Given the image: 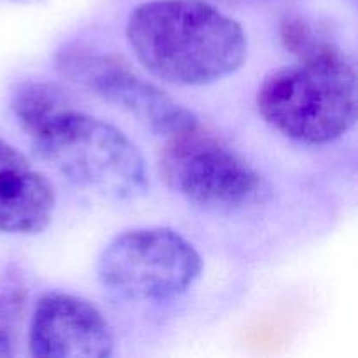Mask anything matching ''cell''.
<instances>
[{"label": "cell", "mask_w": 358, "mask_h": 358, "mask_svg": "<svg viewBox=\"0 0 358 358\" xmlns=\"http://www.w3.org/2000/svg\"><path fill=\"white\" fill-rule=\"evenodd\" d=\"M280 38L296 56L290 65L266 73L255 103L275 131L304 145H327L357 121V70L332 42L318 38L301 17L280 24Z\"/></svg>", "instance_id": "1"}, {"label": "cell", "mask_w": 358, "mask_h": 358, "mask_svg": "<svg viewBox=\"0 0 358 358\" xmlns=\"http://www.w3.org/2000/svg\"><path fill=\"white\" fill-rule=\"evenodd\" d=\"M124 35L140 65L173 86L219 83L248 58L243 27L205 0L140 3L129 13Z\"/></svg>", "instance_id": "2"}, {"label": "cell", "mask_w": 358, "mask_h": 358, "mask_svg": "<svg viewBox=\"0 0 358 358\" xmlns=\"http://www.w3.org/2000/svg\"><path fill=\"white\" fill-rule=\"evenodd\" d=\"M30 142L38 159L79 187L114 199H135L149 187L138 147L114 124L73 107Z\"/></svg>", "instance_id": "3"}, {"label": "cell", "mask_w": 358, "mask_h": 358, "mask_svg": "<svg viewBox=\"0 0 358 358\" xmlns=\"http://www.w3.org/2000/svg\"><path fill=\"white\" fill-rule=\"evenodd\" d=\"M157 171L171 192L208 212H240L269 199L266 178L199 124L166 138Z\"/></svg>", "instance_id": "4"}, {"label": "cell", "mask_w": 358, "mask_h": 358, "mask_svg": "<svg viewBox=\"0 0 358 358\" xmlns=\"http://www.w3.org/2000/svg\"><path fill=\"white\" fill-rule=\"evenodd\" d=\"M203 273L194 245L171 227H135L112 238L96 261L107 292L131 303H166L184 296Z\"/></svg>", "instance_id": "5"}, {"label": "cell", "mask_w": 358, "mask_h": 358, "mask_svg": "<svg viewBox=\"0 0 358 358\" xmlns=\"http://www.w3.org/2000/svg\"><path fill=\"white\" fill-rule=\"evenodd\" d=\"M55 70L63 79L124 110L157 136L170 138L199 124L194 112L110 52L94 51L79 42L66 44L55 55Z\"/></svg>", "instance_id": "6"}, {"label": "cell", "mask_w": 358, "mask_h": 358, "mask_svg": "<svg viewBox=\"0 0 358 358\" xmlns=\"http://www.w3.org/2000/svg\"><path fill=\"white\" fill-rule=\"evenodd\" d=\"M114 346L110 324L91 301L59 290L38 297L28 329L31 357L107 358Z\"/></svg>", "instance_id": "7"}, {"label": "cell", "mask_w": 358, "mask_h": 358, "mask_svg": "<svg viewBox=\"0 0 358 358\" xmlns=\"http://www.w3.org/2000/svg\"><path fill=\"white\" fill-rule=\"evenodd\" d=\"M56 192L23 152L0 140V233L35 236L51 226Z\"/></svg>", "instance_id": "8"}, {"label": "cell", "mask_w": 358, "mask_h": 358, "mask_svg": "<svg viewBox=\"0 0 358 358\" xmlns=\"http://www.w3.org/2000/svg\"><path fill=\"white\" fill-rule=\"evenodd\" d=\"M72 107L65 91L45 80H23L10 93V112L28 138Z\"/></svg>", "instance_id": "9"}, {"label": "cell", "mask_w": 358, "mask_h": 358, "mask_svg": "<svg viewBox=\"0 0 358 358\" xmlns=\"http://www.w3.org/2000/svg\"><path fill=\"white\" fill-rule=\"evenodd\" d=\"M28 289L21 271L10 266L0 275V329L9 331L10 325L17 322L27 306Z\"/></svg>", "instance_id": "10"}, {"label": "cell", "mask_w": 358, "mask_h": 358, "mask_svg": "<svg viewBox=\"0 0 358 358\" xmlns=\"http://www.w3.org/2000/svg\"><path fill=\"white\" fill-rule=\"evenodd\" d=\"M13 338L7 329H0V357H13Z\"/></svg>", "instance_id": "11"}]
</instances>
